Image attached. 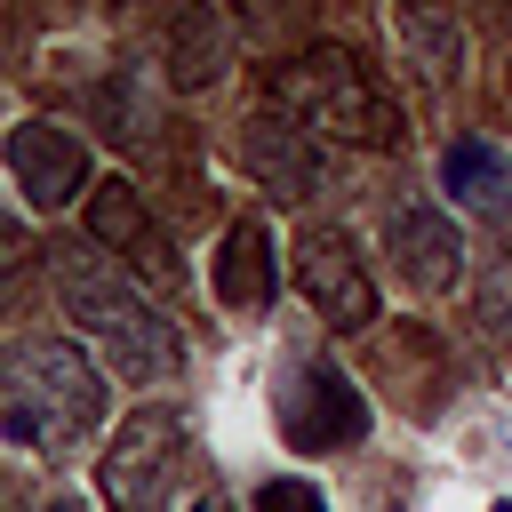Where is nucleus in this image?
<instances>
[{
    "label": "nucleus",
    "mask_w": 512,
    "mask_h": 512,
    "mask_svg": "<svg viewBox=\"0 0 512 512\" xmlns=\"http://www.w3.org/2000/svg\"><path fill=\"white\" fill-rule=\"evenodd\" d=\"M104 416V376L64 336H24L0 360V432L32 456H64Z\"/></svg>",
    "instance_id": "1"
},
{
    "label": "nucleus",
    "mask_w": 512,
    "mask_h": 512,
    "mask_svg": "<svg viewBox=\"0 0 512 512\" xmlns=\"http://www.w3.org/2000/svg\"><path fill=\"white\" fill-rule=\"evenodd\" d=\"M264 104L304 120L320 144H400V104L368 80V64L352 48H304V56L272 64Z\"/></svg>",
    "instance_id": "2"
},
{
    "label": "nucleus",
    "mask_w": 512,
    "mask_h": 512,
    "mask_svg": "<svg viewBox=\"0 0 512 512\" xmlns=\"http://www.w3.org/2000/svg\"><path fill=\"white\" fill-rule=\"evenodd\" d=\"M56 296H64V312L104 344L112 368H128V376H176V360H184L176 328H168V320L128 288V272L104 264L96 248H64V256H56Z\"/></svg>",
    "instance_id": "3"
},
{
    "label": "nucleus",
    "mask_w": 512,
    "mask_h": 512,
    "mask_svg": "<svg viewBox=\"0 0 512 512\" xmlns=\"http://www.w3.org/2000/svg\"><path fill=\"white\" fill-rule=\"evenodd\" d=\"M192 488H208L200 456H192V432L184 416L168 408H136L112 448H104V504L112 512H184Z\"/></svg>",
    "instance_id": "4"
},
{
    "label": "nucleus",
    "mask_w": 512,
    "mask_h": 512,
    "mask_svg": "<svg viewBox=\"0 0 512 512\" xmlns=\"http://www.w3.org/2000/svg\"><path fill=\"white\" fill-rule=\"evenodd\" d=\"M272 408H280V440L304 448V456H320V448H352V440L368 432V400H360V384H352L344 368L312 360V352H296V360L280 368Z\"/></svg>",
    "instance_id": "5"
},
{
    "label": "nucleus",
    "mask_w": 512,
    "mask_h": 512,
    "mask_svg": "<svg viewBox=\"0 0 512 512\" xmlns=\"http://www.w3.org/2000/svg\"><path fill=\"white\" fill-rule=\"evenodd\" d=\"M296 288H304V304H312L328 328H344V336H360V328L376 320V280H368L360 248H352L336 224H312V232L296 240Z\"/></svg>",
    "instance_id": "6"
},
{
    "label": "nucleus",
    "mask_w": 512,
    "mask_h": 512,
    "mask_svg": "<svg viewBox=\"0 0 512 512\" xmlns=\"http://www.w3.org/2000/svg\"><path fill=\"white\" fill-rule=\"evenodd\" d=\"M8 176L24 192V208H64L88 192V144L64 128V120H16L8 128Z\"/></svg>",
    "instance_id": "7"
},
{
    "label": "nucleus",
    "mask_w": 512,
    "mask_h": 512,
    "mask_svg": "<svg viewBox=\"0 0 512 512\" xmlns=\"http://www.w3.org/2000/svg\"><path fill=\"white\" fill-rule=\"evenodd\" d=\"M240 160H248V176L272 192V200H304V192H320V136L304 128V120H288L280 104H264V112H248L240 120Z\"/></svg>",
    "instance_id": "8"
},
{
    "label": "nucleus",
    "mask_w": 512,
    "mask_h": 512,
    "mask_svg": "<svg viewBox=\"0 0 512 512\" xmlns=\"http://www.w3.org/2000/svg\"><path fill=\"white\" fill-rule=\"evenodd\" d=\"M384 256H392V272H400L408 288H424V296H440V288L464 280V232H456L448 208H432V200H400V208L384 216Z\"/></svg>",
    "instance_id": "9"
},
{
    "label": "nucleus",
    "mask_w": 512,
    "mask_h": 512,
    "mask_svg": "<svg viewBox=\"0 0 512 512\" xmlns=\"http://www.w3.org/2000/svg\"><path fill=\"white\" fill-rule=\"evenodd\" d=\"M88 232H96V248H120L144 280H176V248H168V232L152 224V208L128 192V176H112V184H96L88 192Z\"/></svg>",
    "instance_id": "10"
},
{
    "label": "nucleus",
    "mask_w": 512,
    "mask_h": 512,
    "mask_svg": "<svg viewBox=\"0 0 512 512\" xmlns=\"http://www.w3.org/2000/svg\"><path fill=\"white\" fill-rule=\"evenodd\" d=\"M440 192H448L456 208L504 224V216H512V152L488 144V136H456V144L440 152Z\"/></svg>",
    "instance_id": "11"
},
{
    "label": "nucleus",
    "mask_w": 512,
    "mask_h": 512,
    "mask_svg": "<svg viewBox=\"0 0 512 512\" xmlns=\"http://www.w3.org/2000/svg\"><path fill=\"white\" fill-rule=\"evenodd\" d=\"M216 296L232 312H264L272 304V232L264 224H232L216 248Z\"/></svg>",
    "instance_id": "12"
},
{
    "label": "nucleus",
    "mask_w": 512,
    "mask_h": 512,
    "mask_svg": "<svg viewBox=\"0 0 512 512\" xmlns=\"http://www.w3.org/2000/svg\"><path fill=\"white\" fill-rule=\"evenodd\" d=\"M400 32H408V48H416V64H424L432 80H448V72H456L464 40H456V24H440L424 0H408V8H400Z\"/></svg>",
    "instance_id": "13"
},
{
    "label": "nucleus",
    "mask_w": 512,
    "mask_h": 512,
    "mask_svg": "<svg viewBox=\"0 0 512 512\" xmlns=\"http://www.w3.org/2000/svg\"><path fill=\"white\" fill-rule=\"evenodd\" d=\"M224 72V48H216V24L192 8V16H176V80L184 88H208Z\"/></svg>",
    "instance_id": "14"
},
{
    "label": "nucleus",
    "mask_w": 512,
    "mask_h": 512,
    "mask_svg": "<svg viewBox=\"0 0 512 512\" xmlns=\"http://www.w3.org/2000/svg\"><path fill=\"white\" fill-rule=\"evenodd\" d=\"M480 320H488V336H496V344H512V248L480 272Z\"/></svg>",
    "instance_id": "15"
},
{
    "label": "nucleus",
    "mask_w": 512,
    "mask_h": 512,
    "mask_svg": "<svg viewBox=\"0 0 512 512\" xmlns=\"http://www.w3.org/2000/svg\"><path fill=\"white\" fill-rule=\"evenodd\" d=\"M256 512H328V496L312 480H264L256 488Z\"/></svg>",
    "instance_id": "16"
},
{
    "label": "nucleus",
    "mask_w": 512,
    "mask_h": 512,
    "mask_svg": "<svg viewBox=\"0 0 512 512\" xmlns=\"http://www.w3.org/2000/svg\"><path fill=\"white\" fill-rule=\"evenodd\" d=\"M48 512H80V496H56V504H48Z\"/></svg>",
    "instance_id": "17"
},
{
    "label": "nucleus",
    "mask_w": 512,
    "mask_h": 512,
    "mask_svg": "<svg viewBox=\"0 0 512 512\" xmlns=\"http://www.w3.org/2000/svg\"><path fill=\"white\" fill-rule=\"evenodd\" d=\"M496 512H512V504H496Z\"/></svg>",
    "instance_id": "18"
}]
</instances>
